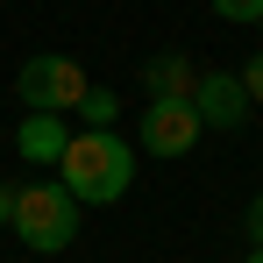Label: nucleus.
<instances>
[{"mask_svg":"<svg viewBox=\"0 0 263 263\" xmlns=\"http://www.w3.org/2000/svg\"><path fill=\"white\" fill-rule=\"evenodd\" d=\"M64 142H71V114H22V128H14V157L36 164V171H50V164L64 157Z\"/></svg>","mask_w":263,"mask_h":263,"instance_id":"obj_6","label":"nucleus"},{"mask_svg":"<svg viewBox=\"0 0 263 263\" xmlns=\"http://www.w3.org/2000/svg\"><path fill=\"white\" fill-rule=\"evenodd\" d=\"M14 242L22 249H36V256H57V249H71L79 242V199L57 185V178H36V185H22L14 192Z\"/></svg>","mask_w":263,"mask_h":263,"instance_id":"obj_2","label":"nucleus"},{"mask_svg":"<svg viewBox=\"0 0 263 263\" xmlns=\"http://www.w3.org/2000/svg\"><path fill=\"white\" fill-rule=\"evenodd\" d=\"M256 29H263V22H256Z\"/></svg>","mask_w":263,"mask_h":263,"instance_id":"obj_14","label":"nucleus"},{"mask_svg":"<svg viewBox=\"0 0 263 263\" xmlns=\"http://www.w3.org/2000/svg\"><path fill=\"white\" fill-rule=\"evenodd\" d=\"M242 228H249V242H263V192L249 199V214H242Z\"/></svg>","mask_w":263,"mask_h":263,"instance_id":"obj_11","label":"nucleus"},{"mask_svg":"<svg viewBox=\"0 0 263 263\" xmlns=\"http://www.w3.org/2000/svg\"><path fill=\"white\" fill-rule=\"evenodd\" d=\"M220 22H263V0H206Z\"/></svg>","mask_w":263,"mask_h":263,"instance_id":"obj_9","label":"nucleus"},{"mask_svg":"<svg viewBox=\"0 0 263 263\" xmlns=\"http://www.w3.org/2000/svg\"><path fill=\"white\" fill-rule=\"evenodd\" d=\"M50 171H57V185H64L79 206H114L135 185V149L114 128H86V135L64 142V157H57Z\"/></svg>","mask_w":263,"mask_h":263,"instance_id":"obj_1","label":"nucleus"},{"mask_svg":"<svg viewBox=\"0 0 263 263\" xmlns=\"http://www.w3.org/2000/svg\"><path fill=\"white\" fill-rule=\"evenodd\" d=\"M14 100L29 107V114H71L79 100H86V71H79V57H29L22 71H14Z\"/></svg>","mask_w":263,"mask_h":263,"instance_id":"obj_3","label":"nucleus"},{"mask_svg":"<svg viewBox=\"0 0 263 263\" xmlns=\"http://www.w3.org/2000/svg\"><path fill=\"white\" fill-rule=\"evenodd\" d=\"M242 263H263V242H249V256H242Z\"/></svg>","mask_w":263,"mask_h":263,"instance_id":"obj_13","label":"nucleus"},{"mask_svg":"<svg viewBox=\"0 0 263 263\" xmlns=\"http://www.w3.org/2000/svg\"><path fill=\"white\" fill-rule=\"evenodd\" d=\"M14 220V185H0V228Z\"/></svg>","mask_w":263,"mask_h":263,"instance_id":"obj_12","label":"nucleus"},{"mask_svg":"<svg viewBox=\"0 0 263 263\" xmlns=\"http://www.w3.org/2000/svg\"><path fill=\"white\" fill-rule=\"evenodd\" d=\"M192 79H199V71H192L185 50H157V57L142 64V92H149V100H192Z\"/></svg>","mask_w":263,"mask_h":263,"instance_id":"obj_7","label":"nucleus"},{"mask_svg":"<svg viewBox=\"0 0 263 263\" xmlns=\"http://www.w3.org/2000/svg\"><path fill=\"white\" fill-rule=\"evenodd\" d=\"M235 79H242V92H249V107H263V50L242 64V71H235Z\"/></svg>","mask_w":263,"mask_h":263,"instance_id":"obj_10","label":"nucleus"},{"mask_svg":"<svg viewBox=\"0 0 263 263\" xmlns=\"http://www.w3.org/2000/svg\"><path fill=\"white\" fill-rule=\"evenodd\" d=\"M71 114H79L86 128H114V114H121V100H114V92H107V86H86V100H79Z\"/></svg>","mask_w":263,"mask_h":263,"instance_id":"obj_8","label":"nucleus"},{"mask_svg":"<svg viewBox=\"0 0 263 263\" xmlns=\"http://www.w3.org/2000/svg\"><path fill=\"white\" fill-rule=\"evenodd\" d=\"M192 114H199V128H242L249 121V92L235 71H199L192 79Z\"/></svg>","mask_w":263,"mask_h":263,"instance_id":"obj_5","label":"nucleus"},{"mask_svg":"<svg viewBox=\"0 0 263 263\" xmlns=\"http://www.w3.org/2000/svg\"><path fill=\"white\" fill-rule=\"evenodd\" d=\"M142 149H149V157H185V149H192V142H199V114H192V100H149V107H142Z\"/></svg>","mask_w":263,"mask_h":263,"instance_id":"obj_4","label":"nucleus"}]
</instances>
